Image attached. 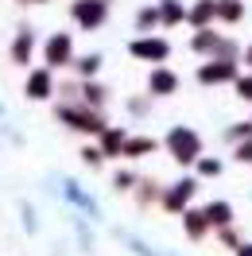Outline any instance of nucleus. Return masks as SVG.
<instances>
[{"label": "nucleus", "mask_w": 252, "mask_h": 256, "mask_svg": "<svg viewBox=\"0 0 252 256\" xmlns=\"http://www.w3.org/2000/svg\"><path fill=\"white\" fill-rule=\"evenodd\" d=\"M58 120L62 124H70L74 132H90V136H101L105 132V120H101V112L94 109H82V105H58Z\"/></svg>", "instance_id": "1"}, {"label": "nucleus", "mask_w": 252, "mask_h": 256, "mask_svg": "<svg viewBox=\"0 0 252 256\" xmlns=\"http://www.w3.org/2000/svg\"><path fill=\"white\" fill-rule=\"evenodd\" d=\"M70 16L82 32H97L105 20H109V0H74L70 4Z\"/></svg>", "instance_id": "2"}, {"label": "nucleus", "mask_w": 252, "mask_h": 256, "mask_svg": "<svg viewBox=\"0 0 252 256\" xmlns=\"http://www.w3.org/2000/svg\"><path fill=\"white\" fill-rule=\"evenodd\" d=\"M43 58H47V70H62V66H74V35L54 32L43 47Z\"/></svg>", "instance_id": "3"}, {"label": "nucleus", "mask_w": 252, "mask_h": 256, "mask_svg": "<svg viewBox=\"0 0 252 256\" xmlns=\"http://www.w3.org/2000/svg\"><path fill=\"white\" fill-rule=\"evenodd\" d=\"M167 148H171L174 163H194L198 152H202V140H198V132H190V128H171Z\"/></svg>", "instance_id": "4"}, {"label": "nucleus", "mask_w": 252, "mask_h": 256, "mask_svg": "<svg viewBox=\"0 0 252 256\" xmlns=\"http://www.w3.org/2000/svg\"><path fill=\"white\" fill-rule=\"evenodd\" d=\"M128 54H132V58H144V62H163V58L171 54V43H167L163 35H140V39L128 43Z\"/></svg>", "instance_id": "5"}, {"label": "nucleus", "mask_w": 252, "mask_h": 256, "mask_svg": "<svg viewBox=\"0 0 252 256\" xmlns=\"http://www.w3.org/2000/svg\"><path fill=\"white\" fill-rule=\"evenodd\" d=\"M24 94L32 97V101H47V97H54V70L35 66L32 74H28V82H24Z\"/></svg>", "instance_id": "6"}, {"label": "nucleus", "mask_w": 252, "mask_h": 256, "mask_svg": "<svg viewBox=\"0 0 252 256\" xmlns=\"http://www.w3.org/2000/svg\"><path fill=\"white\" fill-rule=\"evenodd\" d=\"M236 78V62L229 58H210V62L198 70V82L202 86H221V82H233Z\"/></svg>", "instance_id": "7"}, {"label": "nucleus", "mask_w": 252, "mask_h": 256, "mask_svg": "<svg viewBox=\"0 0 252 256\" xmlns=\"http://www.w3.org/2000/svg\"><path fill=\"white\" fill-rule=\"evenodd\" d=\"M174 90H178L174 70H167V66H156V70H152V78H148V94H152V97H171Z\"/></svg>", "instance_id": "8"}, {"label": "nucleus", "mask_w": 252, "mask_h": 256, "mask_svg": "<svg viewBox=\"0 0 252 256\" xmlns=\"http://www.w3.org/2000/svg\"><path fill=\"white\" fill-rule=\"evenodd\" d=\"M12 62L16 66H32V54H35V32L32 28H20V35H16V43H12Z\"/></svg>", "instance_id": "9"}, {"label": "nucleus", "mask_w": 252, "mask_h": 256, "mask_svg": "<svg viewBox=\"0 0 252 256\" xmlns=\"http://www.w3.org/2000/svg\"><path fill=\"white\" fill-rule=\"evenodd\" d=\"M218 20V0H194V8H186V24L194 28H210Z\"/></svg>", "instance_id": "10"}, {"label": "nucleus", "mask_w": 252, "mask_h": 256, "mask_svg": "<svg viewBox=\"0 0 252 256\" xmlns=\"http://www.w3.org/2000/svg\"><path fill=\"white\" fill-rule=\"evenodd\" d=\"M218 43H221V35L214 32V28H198V35L190 39V50H198V54H218Z\"/></svg>", "instance_id": "11"}, {"label": "nucleus", "mask_w": 252, "mask_h": 256, "mask_svg": "<svg viewBox=\"0 0 252 256\" xmlns=\"http://www.w3.org/2000/svg\"><path fill=\"white\" fill-rule=\"evenodd\" d=\"M159 24H167V28H174V24H182L186 20V8H182V0H159Z\"/></svg>", "instance_id": "12"}, {"label": "nucleus", "mask_w": 252, "mask_h": 256, "mask_svg": "<svg viewBox=\"0 0 252 256\" xmlns=\"http://www.w3.org/2000/svg\"><path fill=\"white\" fill-rule=\"evenodd\" d=\"M124 132H120V128H105V132H101V156H120V152H124Z\"/></svg>", "instance_id": "13"}, {"label": "nucleus", "mask_w": 252, "mask_h": 256, "mask_svg": "<svg viewBox=\"0 0 252 256\" xmlns=\"http://www.w3.org/2000/svg\"><path fill=\"white\" fill-rule=\"evenodd\" d=\"M240 16H244V4H240V0H218V20L221 24H236Z\"/></svg>", "instance_id": "14"}, {"label": "nucleus", "mask_w": 252, "mask_h": 256, "mask_svg": "<svg viewBox=\"0 0 252 256\" xmlns=\"http://www.w3.org/2000/svg\"><path fill=\"white\" fill-rule=\"evenodd\" d=\"M148 152H156V140H152V136L124 140V156H132V160H140V156H148Z\"/></svg>", "instance_id": "15"}, {"label": "nucleus", "mask_w": 252, "mask_h": 256, "mask_svg": "<svg viewBox=\"0 0 252 256\" xmlns=\"http://www.w3.org/2000/svg\"><path fill=\"white\" fill-rule=\"evenodd\" d=\"M74 70H78L82 78L90 82V78H94V74H97V70H101V54H97V50H94V54H82V58H74Z\"/></svg>", "instance_id": "16"}, {"label": "nucleus", "mask_w": 252, "mask_h": 256, "mask_svg": "<svg viewBox=\"0 0 252 256\" xmlns=\"http://www.w3.org/2000/svg\"><path fill=\"white\" fill-rule=\"evenodd\" d=\"M190 194H194V178H182V182L174 186V194H167V210H178Z\"/></svg>", "instance_id": "17"}, {"label": "nucleus", "mask_w": 252, "mask_h": 256, "mask_svg": "<svg viewBox=\"0 0 252 256\" xmlns=\"http://www.w3.org/2000/svg\"><path fill=\"white\" fill-rule=\"evenodd\" d=\"M156 24H159V8H156V4H144L140 16H136V32H152Z\"/></svg>", "instance_id": "18"}, {"label": "nucleus", "mask_w": 252, "mask_h": 256, "mask_svg": "<svg viewBox=\"0 0 252 256\" xmlns=\"http://www.w3.org/2000/svg\"><path fill=\"white\" fill-rule=\"evenodd\" d=\"M82 97H86V105H90V109H94V105H105V86H97V82H86V86H82Z\"/></svg>", "instance_id": "19"}, {"label": "nucleus", "mask_w": 252, "mask_h": 256, "mask_svg": "<svg viewBox=\"0 0 252 256\" xmlns=\"http://www.w3.org/2000/svg\"><path fill=\"white\" fill-rule=\"evenodd\" d=\"M206 218H210L214 225H225L229 222V206H225V202H214V206L206 210Z\"/></svg>", "instance_id": "20"}, {"label": "nucleus", "mask_w": 252, "mask_h": 256, "mask_svg": "<svg viewBox=\"0 0 252 256\" xmlns=\"http://www.w3.org/2000/svg\"><path fill=\"white\" fill-rule=\"evenodd\" d=\"M202 229H206V218H198V214H186V233H190V237H202Z\"/></svg>", "instance_id": "21"}, {"label": "nucleus", "mask_w": 252, "mask_h": 256, "mask_svg": "<svg viewBox=\"0 0 252 256\" xmlns=\"http://www.w3.org/2000/svg\"><path fill=\"white\" fill-rule=\"evenodd\" d=\"M236 94H240V101H252V78H240V74H236Z\"/></svg>", "instance_id": "22"}, {"label": "nucleus", "mask_w": 252, "mask_h": 256, "mask_svg": "<svg viewBox=\"0 0 252 256\" xmlns=\"http://www.w3.org/2000/svg\"><path fill=\"white\" fill-rule=\"evenodd\" d=\"M82 160L90 163V167H101V160H105V156H101V148H86V152H82Z\"/></svg>", "instance_id": "23"}, {"label": "nucleus", "mask_w": 252, "mask_h": 256, "mask_svg": "<svg viewBox=\"0 0 252 256\" xmlns=\"http://www.w3.org/2000/svg\"><path fill=\"white\" fill-rule=\"evenodd\" d=\"M221 171V163H214V160H202V175H218Z\"/></svg>", "instance_id": "24"}, {"label": "nucleus", "mask_w": 252, "mask_h": 256, "mask_svg": "<svg viewBox=\"0 0 252 256\" xmlns=\"http://www.w3.org/2000/svg\"><path fill=\"white\" fill-rule=\"evenodd\" d=\"M116 186H120V190H128V186H132V175H128V171H116Z\"/></svg>", "instance_id": "25"}, {"label": "nucleus", "mask_w": 252, "mask_h": 256, "mask_svg": "<svg viewBox=\"0 0 252 256\" xmlns=\"http://www.w3.org/2000/svg\"><path fill=\"white\" fill-rule=\"evenodd\" d=\"M240 160H244V163H252V144H244V148H240Z\"/></svg>", "instance_id": "26"}, {"label": "nucleus", "mask_w": 252, "mask_h": 256, "mask_svg": "<svg viewBox=\"0 0 252 256\" xmlns=\"http://www.w3.org/2000/svg\"><path fill=\"white\" fill-rule=\"evenodd\" d=\"M244 62H248V66H252V43H248V50H244Z\"/></svg>", "instance_id": "27"}, {"label": "nucleus", "mask_w": 252, "mask_h": 256, "mask_svg": "<svg viewBox=\"0 0 252 256\" xmlns=\"http://www.w3.org/2000/svg\"><path fill=\"white\" fill-rule=\"evenodd\" d=\"M240 256H252V248H240Z\"/></svg>", "instance_id": "28"}]
</instances>
